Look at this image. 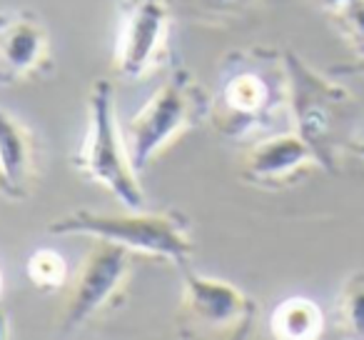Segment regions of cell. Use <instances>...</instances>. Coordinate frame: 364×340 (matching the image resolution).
<instances>
[{
	"instance_id": "17",
	"label": "cell",
	"mask_w": 364,
	"mask_h": 340,
	"mask_svg": "<svg viewBox=\"0 0 364 340\" xmlns=\"http://www.w3.org/2000/svg\"><path fill=\"white\" fill-rule=\"evenodd\" d=\"M332 76H364V58H354L352 63L332 68Z\"/></svg>"
},
{
	"instance_id": "16",
	"label": "cell",
	"mask_w": 364,
	"mask_h": 340,
	"mask_svg": "<svg viewBox=\"0 0 364 340\" xmlns=\"http://www.w3.org/2000/svg\"><path fill=\"white\" fill-rule=\"evenodd\" d=\"M357 58H364V0H344L327 13Z\"/></svg>"
},
{
	"instance_id": "7",
	"label": "cell",
	"mask_w": 364,
	"mask_h": 340,
	"mask_svg": "<svg viewBox=\"0 0 364 340\" xmlns=\"http://www.w3.org/2000/svg\"><path fill=\"white\" fill-rule=\"evenodd\" d=\"M132 253L110 240H95L82 260L60 315V333H77L105 310L120 305L130 280Z\"/></svg>"
},
{
	"instance_id": "8",
	"label": "cell",
	"mask_w": 364,
	"mask_h": 340,
	"mask_svg": "<svg viewBox=\"0 0 364 340\" xmlns=\"http://www.w3.org/2000/svg\"><path fill=\"white\" fill-rule=\"evenodd\" d=\"M172 8L167 0H122L115 38V68L127 81H142L170 58Z\"/></svg>"
},
{
	"instance_id": "6",
	"label": "cell",
	"mask_w": 364,
	"mask_h": 340,
	"mask_svg": "<svg viewBox=\"0 0 364 340\" xmlns=\"http://www.w3.org/2000/svg\"><path fill=\"white\" fill-rule=\"evenodd\" d=\"M182 270L177 333L182 338H245L257 318V303L223 278Z\"/></svg>"
},
{
	"instance_id": "3",
	"label": "cell",
	"mask_w": 364,
	"mask_h": 340,
	"mask_svg": "<svg viewBox=\"0 0 364 340\" xmlns=\"http://www.w3.org/2000/svg\"><path fill=\"white\" fill-rule=\"evenodd\" d=\"M213 93L182 66H172L162 86L125 125L132 168L142 173L170 143L210 120Z\"/></svg>"
},
{
	"instance_id": "4",
	"label": "cell",
	"mask_w": 364,
	"mask_h": 340,
	"mask_svg": "<svg viewBox=\"0 0 364 340\" xmlns=\"http://www.w3.org/2000/svg\"><path fill=\"white\" fill-rule=\"evenodd\" d=\"M73 168L85 180L102 185L125 208H145V193L137 178L140 173L132 168L125 133L117 125L112 83L105 78H97L87 93V130L73 155Z\"/></svg>"
},
{
	"instance_id": "18",
	"label": "cell",
	"mask_w": 364,
	"mask_h": 340,
	"mask_svg": "<svg viewBox=\"0 0 364 340\" xmlns=\"http://www.w3.org/2000/svg\"><path fill=\"white\" fill-rule=\"evenodd\" d=\"M344 153H349V155L364 160V138H352V140H347V145H344Z\"/></svg>"
},
{
	"instance_id": "11",
	"label": "cell",
	"mask_w": 364,
	"mask_h": 340,
	"mask_svg": "<svg viewBox=\"0 0 364 340\" xmlns=\"http://www.w3.org/2000/svg\"><path fill=\"white\" fill-rule=\"evenodd\" d=\"M43 168V140L21 118L0 108V195L21 203L33 193Z\"/></svg>"
},
{
	"instance_id": "15",
	"label": "cell",
	"mask_w": 364,
	"mask_h": 340,
	"mask_svg": "<svg viewBox=\"0 0 364 340\" xmlns=\"http://www.w3.org/2000/svg\"><path fill=\"white\" fill-rule=\"evenodd\" d=\"M26 275L38 290L50 293V290L63 288V283H65V278H68V265L60 253H55V250H50V248H43V250H36V253L28 258Z\"/></svg>"
},
{
	"instance_id": "1",
	"label": "cell",
	"mask_w": 364,
	"mask_h": 340,
	"mask_svg": "<svg viewBox=\"0 0 364 340\" xmlns=\"http://www.w3.org/2000/svg\"><path fill=\"white\" fill-rule=\"evenodd\" d=\"M289 118V78L284 51L240 48L223 58L218 88L213 93L210 123L235 143L259 140L277 133V123Z\"/></svg>"
},
{
	"instance_id": "20",
	"label": "cell",
	"mask_w": 364,
	"mask_h": 340,
	"mask_svg": "<svg viewBox=\"0 0 364 340\" xmlns=\"http://www.w3.org/2000/svg\"><path fill=\"white\" fill-rule=\"evenodd\" d=\"M0 293H3V273H0Z\"/></svg>"
},
{
	"instance_id": "14",
	"label": "cell",
	"mask_w": 364,
	"mask_h": 340,
	"mask_svg": "<svg viewBox=\"0 0 364 340\" xmlns=\"http://www.w3.org/2000/svg\"><path fill=\"white\" fill-rule=\"evenodd\" d=\"M337 323L349 338L364 340V270L349 275L339 290Z\"/></svg>"
},
{
	"instance_id": "9",
	"label": "cell",
	"mask_w": 364,
	"mask_h": 340,
	"mask_svg": "<svg viewBox=\"0 0 364 340\" xmlns=\"http://www.w3.org/2000/svg\"><path fill=\"white\" fill-rule=\"evenodd\" d=\"M53 71L48 26L33 11H0V88L36 81Z\"/></svg>"
},
{
	"instance_id": "13",
	"label": "cell",
	"mask_w": 364,
	"mask_h": 340,
	"mask_svg": "<svg viewBox=\"0 0 364 340\" xmlns=\"http://www.w3.org/2000/svg\"><path fill=\"white\" fill-rule=\"evenodd\" d=\"M172 13L203 26H225L252 11L257 0H167Z\"/></svg>"
},
{
	"instance_id": "19",
	"label": "cell",
	"mask_w": 364,
	"mask_h": 340,
	"mask_svg": "<svg viewBox=\"0 0 364 340\" xmlns=\"http://www.w3.org/2000/svg\"><path fill=\"white\" fill-rule=\"evenodd\" d=\"M8 330H11V318H8V313H3L0 310V338H8Z\"/></svg>"
},
{
	"instance_id": "5",
	"label": "cell",
	"mask_w": 364,
	"mask_h": 340,
	"mask_svg": "<svg viewBox=\"0 0 364 340\" xmlns=\"http://www.w3.org/2000/svg\"><path fill=\"white\" fill-rule=\"evenodd\" d=\"M289 78V123L307 140L322 170L337 173V155L344 153L342 128L352 96L329 76L314 71L294 51H284Z\"/></svg>"
},
{
	"instance_id": "12",
	"label": "cell",
	"mask_w": 364,
	"mask_h": 340,
	"mask_svg": "<svg viewBox=\"0 0 364 340\" xmlns=\"http://www.w3.org/2000/svg\"><path fill=\"white\" fill-rule=\"evenodd\" d=\"M269 330L282 340H314L324 330V313L314 300L292 295L272 310Z\"/></svg>"
},
{
	"instance_id": "2",
	"label": "cell",
	"mask_w": 364,
	"mask_h": 340,
	"mask_svg": "<svg viewBox=\"0 0 364 340\" xmlns=\"http://www.w3.org/2000/svg\"><path fill=\"white\" fill-rule=\"evenodd\" d=\"M53 235H82L92 240H110L132 255H145L185 268L195 255L190 220L177 210H130L127 213H92L70 210L48 225Z\"/></svg>"
},
{
	"instance_id": "10",
	"label": "cell",
	"mask_w": 364,
	"mask_h": 340,
	"mask_svg": "<svg viewBox=\"0 0 364 340\" xmlns=\"http://www.w3.org/2000/svg\"><path fill=\"white\" fill-rule=\"evenodd\" d=\"M309 168H319L314 150L297 130H277L255 140L240 158V178L264 190L297 183Z\"/></svg>"
}]
</instances>
